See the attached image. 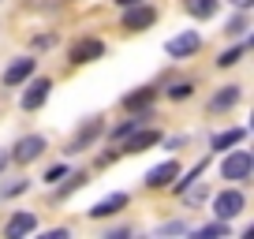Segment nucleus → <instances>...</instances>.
I'll use <instances>...</instances> for the list:
<instances>
[{
    "label": "nucleus",
    "instance_id": "f257e3e1",
    "mask_svg": "<svg viewBox=\"0 0 254 239\" xmlns=\"http://www.w3.org/2000/svg\"><path fill=\"white\" fill-rule=\"evenodd\" d=\"M251 172H254V157H251V150H236V153H228L224 157V165H221V176L224 179H251Z\"/></svg>",
    "mask_w": 254,
    "mask_h": 239
},
{
    "label": "nucleus",
    "instance_id": "f03ea898",
    "mask_svg": "<svg viewBox=\"0 0 254 239\" xmlns=\"http://www.w3.org/2000/svg\"><path fill=\"white\" fill-rule=\"evenodd\" d=\"M243 206H247V198H243V191H236V187H228V191H221L213 198V213L221 217V221L239 217V213H243Z\"/></svg>",
    "mask_w": 254,
    "mask_h": 239
},
{
    "label": "nucleus",
    "instance_id": "7ed1b4c3",
    "mask_svg": "<svg viewBox=\"0 0 254 239\" xmlns=\"http://www.w3.org/2000/svg\"><path fill=\"white\" fill-rule=\"evenodd\" d=\"M202 49V38L194 30H187V34H176V38H168L165 41V53L168 56H176V60H183V56H194Z\"/></svg>",
    "mask_w": 254,
    "mask_h": 239
},
{
    "label": "nucleus",
    "instance_id": "20e7f679",
    "mask_svg": "<svg viewBox=\"0 0 254 239\" xmlns=\"http://www.w3.org/2000/svg\"><path fill=\"white\" fill-rule=\"evenodd\" d=\"M153 23H157V11L146 8V4H127L124 8V30H146Z\"/></svg>",
    "mask_w": 254,
    "mask_h": 239
},
{
    "label": "nucleus",
    "instance_id": "39448f33",
    "mask_svg": "<svg viewBox=\"0 0 254 239\" xmlns=\"http://www.w3.org/2000/svg\"><path fill=\"white\" fill-rule=\"evenodd\" d=\"M101 56H105V41H97V38H79L71 45V64H94Z\"/></svg>",
    "mask_w": 254,
    "mask_h": 239
},
{
    "label": "nucleus",
    "instance_id": "423d86ee",
    "mask_svg": "<svg viewBox=\"0 0 254 239\" xmlns=\"http://www.w3.org/2000/svg\"><path fill=\"white\" fill-rule=\"evenodd\" d=\"M41 150H45V138H41V135H26V138H19V142H15L11 157H15L19 165H30V161L41 157Z\"/></svg>",
    "mask_w": 254,
    "mask_h": 239
},
{
    "label": "nucleus",
    "instance_id": "0eeeda50",
    "mask_svg": "<svg viewBox=\"0 0 254 239\" xmlns=\"http://www.w3.org/2000/svg\"><path fill=\"white\" fill-rule=\"evenodd\" d=\"M49 90H53V82H49V79H34L30 86H26V94H23V109L26 112L41 109V105L49 101Z\"/></svg>",
    "mask_w": 254,
    "mask_h": 239
},
{
    "label": "nucleus",
    "instance_id": "6e6552de",
    "mask_svg": "<svg viewBox=\"0 0 254 239\" xmlns=\"http://www.w3.org/2000/svg\"><path fill=\"white\" fill-rule=\"evenodd\" d=\"M157 142H161V131H153V127L150 131H138L135 127V131H131V138L124 142V153H142V150H150V146H157Z\"/></svg>",
    "mask_w": 254,
    "mask_h": 239
},
{
    "label": "nucleus",
    "instance_id": "1a4fd4ad",
    "mask_svg": "<svg viewBox=\"0 0 254 239\" xmlns=\"http://www.w3.org/2000/svg\"><path fill=\"white\" fill-rule=\"evenodd\" d=\"M176 176H180V165H176V161H165V165H157V168L146 172V187H168Z\"/></svg>",
    "mask_w": 254,
    "mask_h": 239
},
{
    "label": "nucleus",
    "instance_id": "9d476101",
    "mask_svg": "<svg viewBox=\"0 0 254 239\" xmlns=\"http://www.w3.org/2000/svg\"><path fill=\"white\" fill-rule=\"evenodd\" d=\"M34 228H38V217H34V213H15L8 224H4V236H8V239H19V236H30Z\"/></svg>",
    "mask_w": 254,
    "mask_h": 239
},
{
    "label": "nucleus",
    "instance_id": "9b49d317",
    "mask_svg": "<svg viewBox=\"0 0 254 239\" xmlns=\"http://www.w3.org/2000/svg\"><path fill=\"white\" fill-rule=\"evenodd\" d=\"M30 75H34V60L23 56V60H15V64L4 71V86H19V82H26Z\"/></svg>",
    "mask_w": 254,
    "mask_h": 239
},
{
    "label": "nucleus",
    "instance_id": "f8f14e48",
    "mask_svg": "<svg viewBox=\"0 0 254 239\" xmlns=\"http://www.w3.org/2000/svg\"><path fill=\"white\" fill-rule=\"evenodd\" d=\"M124 206H127V194H109V198H101V202L90 206V217H112V213H120Z\"/></svg>",
    "mask_w": 254,
    "mask_h": 239
},
{
    "label": "nucleus",
    "instance_id": "ddd939ff",
    "mask_svg": "<svg viewBox=\"0 0 254 239\" xmlns=\"http://www.w3.org/2000/svg\"><path fill=\"white\" fill-rule=\"evenodd\" d=\"M97 135H101V120H90L86 127H82V131H79V135H75V138H71V146H67V153H79V150H82V146H90V142H94V138H97Z\"/></svg>",
    "mask_w": 254,
    "mask_h": 239
},
{
    "label": "nucleus",
    "instance_id": "4468645a",
    "mask_svg": "<svg viewBox=\"0 0 254 239\" xmlns=\"http://www.w3.org/2000/svg\"><path fill=\"white\" fill-rule=\"evenodd\" d=\"M239 101V86H224V94H217L213 101H209V112H221V109H232V105Z\"/></svg>",
    "mask_w": 254,
    "mask_h": 239
},
{
    "label": "nucleus",
    "instance_id": "2eb2a0df",
    "mask_svg": "<svg viewBox=\"0 0 254 239\" xmlns=\"http://www.w3.org/2000/svg\"><path fill=\"white\" fill-rule=\"evenodd\" d=\"M187 11L194 19H213L217 15V0H187Z\"/></svg>",
    "mask_w": 254,
    "mask_h": 239
},
{
    "label": "nucleus",
    "instance_id": "dca6fc26",
    "mask_svg": "<svg viewBox=\"0 0 254 239\" xmlns=\"http://www.w3.org/2000/svg\"><path fill=\"white\" fill-rule=\"evenodd\" d=\"M243 138H247V131H243V127H236V131H221V135H213V150L236 146V142H243Z\"/></svg>",
    "mask_w": 254,
    "mask_h": 239
},
{
    "label": "nucleus",
    "instance_id": "f3484780",
    "mask_svg": "<svg viewBox=\"0 0 254 239\" xmlns=\"http://www.w3.org/2000/svg\"><path fill=\"white\" fill-rule=\"evenodd\" d=\"M153 101V90H135V94L124 97V109H146Z\"/></svg>",
    "mask_w": 254,
    "mask_h": 239
},
{
    "label": "nucleus",
    "instance_id": "a211bd4d",
    "mask_svg": "<svg viewBox=\"0 0 254 239\" xmlns=\"http://www.w3.org/2000/svg\"><path fill=\"white\" fill-rule=\"evenodd\" d=\"M194 236H198V239H213V236H228V221H221V217H217V224H206V228H198V232H194Z\"/></svg>",
    "mask_w": 254,
    "mask_h": 239
},
{
    "label": "nucleus",
    "instance_id": "6ab92c4d",
    "mask_svg": "<svg viewBox=\"0 0 254 239\" xmlns=\"http://www.w3.org/2000/svg\"><path fill=\"white\" fill-rule=\"evenodd\" d=\"M243 53H247V41H243V45H236V49H228V53H221V56H217V64L232 67V64H239V56H243Z\"/></svg>",
    "mask_w": 254,
    "mask_h": 239
},
{
    "label": "nucleus",
    "instance_id": "aec40b11",
    "mask_svg": "<svg viewBox=\"0 0 254 239\" xmlns=\"http://www.w3.org/2000/svg\"><path fill=\"white\" fill-rule=\"evenodd\" d=\"M146 120H150V116H146V112H142V116H135V120H127L124 127H116V131H112V135H116V138H124V135H131V131H135V127H142Z\"/></svg>",
    "mask_w": 254,
    "mask_h": 239
},
{
    "label": "nucleus",
    "instance_id": "412c9836",
    "mask_svg": "<svg viewBox=\"0 0 254 239\" xmlns=\"http://www.w3.org/2000/svg\"><path fill=\"white\" fill-rule=\"evenodd\" d=\"M82 183H86V176H82V172H75V176H71V183H67V187H60V191H56V198H67V194H71V191H79Z\"/></svg>",
    "mask_w": 254,
    "mask_h": 239
},
{
    "label": "nucleus",
    "instance_id": "4be33fe9",
    "mask_svg": "<svg viewBox=\"0 0 254 239\" xmlns=\"http://www.w3.org/2000/svg\"><path fill=\"white\" fill-rule=\"evenodd\" d=\"M26 179H15V183H0V198H11V194H23Z\"/></svg>",
    "mask_w": 254,
    "mask_h": 239
},
{
    "label": "nucleus",
    "instance_id": "5701e85b",
    "mask_svg": "<svg viewBox=\"0 0 254 239\" xmlns=\"http://www.w3.org/2000/svg\"><path fill=\"white\" fill-rule=\"evenodd\" d=\"M53 45H56L53 34H38V38H34V49H53Z\"/></svg>",
    "mask_w": 254,
    "mask_h": 239
},
{
    "label": "nucleus",
    "instance_id": "b1692460",
    "mask_svg": "<svg viewBox=\"0 0 254 239\" xmlns=\"http://www.w3.org/2000/svg\"><path fill=\"white\" fill-rule=\"evenodd\" d=\"M190 90H194V86H190V82H180V86H172V90H168V94H172L176 101H183V97H187Z\"/></svg>",
    "mask_w": 254,
    "mask_h": 239
},
{
    "label": "nucleus",
    "instance_id": "393cba45",
    "mask_svg": "<svg viewBox=\"0 0 254 239\" xmlns=\"http://www.w3.org/2000/svg\"><path fill=\"white\" fill-rule=\"evenodd\" d=\"M243 30H247V15H236L228 23V34H243Z\"/></svg>",
    "mask_w": 254,
    "mask_h": 239
},
{
    "label": "nucleus",
    "instance_id": "a878e982",
    "mask_svg": "<svg viewBox=\"0 0 254 239\" xmlns=\"http://www.w3.org/2000/svg\"><path fill=\"white\" fill-rule=\"evenodd\" d=\"M64 176H67V168H64V165H56V168H49L45 183H56V179H64Z\"/></svg>",
    "mask_w": 254,
    "mask_h": 239
},
{
    "label": "nucleus",
    "instance_id": "bb28decb",
    "mask_svg": "<svg viewBox=\"0 0 254 239\" xmlns=\"http://www.w3.org/2000/svg\"><path fill=\"white\" fill-rule=\"evenodd\" d=\"M45 239H67V228H53V232H45Z\"/></svg>",
    "mask_w": 254,
    "mask_h": 239
},
{
    "label": "nucleus",
    "instance_id": "cd10ccee",
    "mask_svg": "<svg viewBox=\"0 0 254 239\" xmlns=\"http://www.w3.org/2000/svg\"><path fill=\"white\" fill-rule=\"evenodd\" d=\"M228 4H232V8H239V11H247V8L254 4V0H228Z\"/></svg>",
    "mask_w": 254,
    "mask_h": 239
},
{
    "label": "nucleus",
    "instance_id": "c85d7f7f",
    "mask_svg": "<svg viewBox=\"0 0 254 239\" xmlns=\"http://www.w3.org/2000/svg\"><path fill=\"white\" fill-rule=\"evenodd\" d=\"M4 165H8V153H0V172H4Z\"/></svg>",
    "mask_w": 254,
    "mask_h": 239
},
{
    "label": "nucleus",
    "instance_id": "c756f323",
    "mask_svg": "<svg viewBox=\"0 0 254 239\" xmlns=\"http://www.w3.org/2000/svg\"><path fill=\"white\" fill-rule=\"evenodd\" d=\"M116 4H120V8H127V4H138V0H116Z\"/></svg>",
    "mask_w": 254,
    "mask_h": 239
}]
</instances>
